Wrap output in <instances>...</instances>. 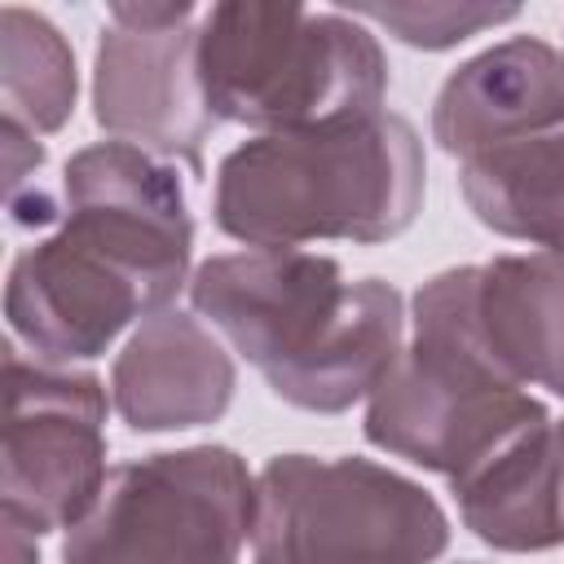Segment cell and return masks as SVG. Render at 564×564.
I'll return each instance as SVG.
<instances>
[{
    "instance_id": "cell-18",
    "label": "cell",
    "mask_w": 564,
    "mask_h": 564,
    "mask_svg": "<svg viewBox=\"0 0 564 564\" xmlns=\"http://www.w3.org/2000/svg\"><path fill=\"white\" fill-rule=\"evenodd\" d=\"M35 529L18 516H4V564H40V551H35Z\"/></svg>"
},
{
    "instance_id": "cell-10",
    "label": "cell",
    "mask_w": 564,
    "mask_h": 564,
    "mask_svg": "<svg viewBox=\"0 0 564 564\" xmlns=\"http://www.w3.org/2000/svg\"><path fill=\"white\" fill-rule=\"evenodd\" d=\"M414 295L436 304L476 352L520 388L564 401V260L494 256L427 278Z\"/></svg>"
},
{
    "instance_id": "cell-2",
    "label": "cell",
    "mask_w": 564,
    "mask_h": 564,
    "mask_svg": "<svg viewBox=\"0 0 564 564\" xmlns=\"http://www.w3.org/2000/svg\"><path fill=\"white\" fill-rule=\"evenodd\" d=\"M194 313L242 352L273 397L313 414H344L401 357L405 304L383 278L348 282L335 256L234 251L189 278Z\"/></svg>"
},
{
    "instance_id": "cell-17",
    "label": "cell",
    "mask_w": 564,
    "mask_h": 564,
    "mask_svg": "<svg viewBox=\"0 0 564 564\" xmlns=\"http://www.w3.org/2000/svg\"><path fill=\"white\" fill-rule=\"evenodd\" d=\"M44 163V145L35 141V132L18 119H4V176H9V198L22 194V185L40 172Z\"/></svg>"
},
{
    "instance_id": "cell-6",
    "label": "cell",
    "mask_w": 564,
    "mask_h": 564,
    "mask_svg": "<svg viewBox=\"0 0 564 564\" xmlns=\"http://www.w3.org/2000/svg\"><path fill=\"white\" fill-rule=\"evenodd\" d=\"M546 419L538 397L502 379L436 304L414 295V339L366 401V441L454 485Z\"/></svg>"
},
{
    "instance_id": "cell-14",
    "label": "cell",
    "mask_w": 564,
    "mask_h": 564,
    "mask_svg": "<svg viewBox=\"0 0 564 564\" xmlns=\"http://www.w3.org/2000/svg\"><path fill=\"white\" fill-rule=\"evenodd\" d=\"M458 185L485 229L564 260V132L480 150L463 159Z\"/></svg>"
},
{
    "instance_id": "cell-9",
    "label": "cell",
    "mask_w": 564,
    "mask_h": 564,
    "mask_svg": "<svg viewBox=\"0 0 564 564\" xmlns=\"http://www.w3.org/2000/svg\"><path fill=\"white\" fill-rule=\"evenodd\" d=\"M189 0L110 4L93 53V119L167 163L203 172V145L216 128L198 84V26Z\"/></svg>"
},
{
    "instance_id": "cell-4",
    "label": "cell",
    "mask_w": 564,
    "mask_h": 564,
    "mask_svg": "<svg viewBox=\"0 0 564 564\" xmlns=\"http://www.w3.org/2000/svg\"><path fill=\"white\" fill-rule=\"evenodd\" d=\"M198 84L216 123L264 132L322 128L379 110L388 57L339 9L225 0L198 22Z\"/></svg>"
},
{
    "instance_id": "cell-3",
    "label": "cell",
    "mask_w": 564,
    "mask_h": 564,
    "mask_svg": "<svg viewBox=\"0 0 564 564\" xmlns=\"http://www.w3.org/2000/svg\"><path fill=\"white\" fill-rule=\"evenodd\" d=\"M423 141L392 110L348 115L322 128L264 132L216 167V225L260 251L300 242H388L423 207Z\"/></svg>"
},
{
    "instance_id": "cell-7",
    "label": "cell",
    "mask_w": 564,
    "mask_h": 564,
    "mask_svg": "<svg viewBox=\"0 0 564 564\" xmlns=\"http://www.w3.org/2000/svg\"><path fill=\"white\" fill-rule=\"evenodd\" d=\"M251 524L256 480L229 445L163 449L106 476L62 564H238Z\"/></svg>"
},
{
    "instance_id": "cell-16",
    "label": "cell",
    "mask_w": 564,
    "mask_h": 564,
    "mask_svg": "<svg viewBox=\"0 0 564 564\" xmlns=\"http://www.w3.org/2000/svg\"><path fill=\"white\" fill-rule=\"evenodd\" d=\"M339 13L357 22L366 18L388 35H397L401 44L427 48V53L454 48L467 35H480L489 26L520 18L516 4H480V0H357V4H339Z\"/></svg>"
},
{
    "instance_id": "cell-1",
    "label": "cell",
    "mask_w": 564,
    "mask_h": 564,
    "mask_svg": "<svg viewBox=\"0 0 564 564\" xmlns=\"http://www.w3.org/2000/svg\"><path fill=\"white\" fill-rule=\"evenodd\" d=\"M194 220L167 159L97 141L62 167V225L31 242L4 286L9 330L53 366L101 357L189 278Z\"/></svg>"
},
{
    "instance_id": "cell-15",
    "label": "cell",
    "mask_w": 564,
    "mask_h": 564,
    "mask_svg": "<svg viewBox=\"0 0 564 564\" xmlns=\"http://www.w3.org/2000/svg\"><path fill=\"white\" fill-rule=\"evenodd\" d=\"M75 53L66 35L35 9H0V93L4 119L26 123L35 137L57 132L75 110Z\"/></svg>"
},
{
    "instance_id": "cell-5",
    "label": "cell",
    "mask_w": 564,
    "mask_h": 564,
    "mask_svg": "<svg viewBox=\"0 0 564 564\" xmlns=\"http://www.w3.org/2000/svg\"><path fill=\"white\" fill-rule=\"evenodd\" d=\"M445 546L441 502L370 458L278 454L256 476V564H432Z\"/></svg>"
},
{
    "instance_id": "cell-8",
    "label": "cell",
    "mask_w": 564,
    "mask_h": 564,
    "mask_svg": "<svg viewBox=\"0 0 564 564\" xmlns=\"http://www.w3.org/2000/svg\"><path fill=\"white\" fill-rule=\"evenodd\" d=\"M106 388L88 370L4 348V516L75 529L106 489Z\"/></svg>"
},
{
    "instance_id": "cell-13",
    "label": "cell",
    "mask_w": 564,
    "mask_h": 564,
    "mask_svg": "<svg viewBox=\"0 0 564 564\" xmlns=\"http://www.w3.org/2000/svg\"><path fill=\"white\" fill-rule=\"evenodd\" d=\"M463 524L494 551L564 546V419H546L454 480Z\"/></svg>"
},
{
    "instance_id": "cell-11",
    "label": "cell",
    "mask_w": 564,
    "mask_h": 564,
    "mask_svg": "<svg viewBox=\"0 0 564 564\" xmlns=\"http://www.w3.org/2000/svg\"><path fill=\"white\" fill-rule=\"evenodd\" d=\"M564 123V57L538 40H502L454 66L432 101V141L445 154H480Z\"/></svg>"
},
{
    "instance_id": "cell-12",
    "label": "cell",
    "mask_w": 564,
    "mask_h": 564,
    "mask_svg": "<svg viewBox=\"0 0 564 564\" xmlns=\"http://www.w3.org/2000/svg\"><path fill=\"white\" fill-rule=\"evenodd\" d=\"M234 388V357L181 308L145 317L110 370L115 410L132 432H185L216 423L229 410Z\"/></svg>"
}]
</instances>
